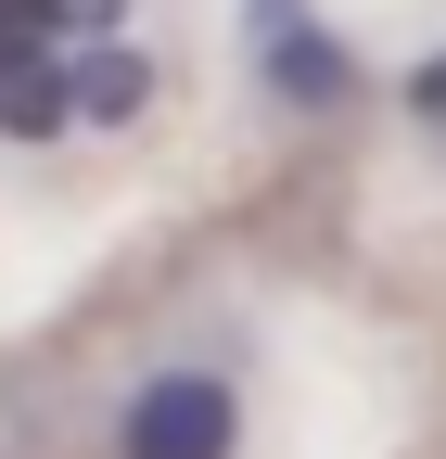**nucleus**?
<instances>
[{"mask_svg": "<svg viewBox=\"0 0 446 459\" xmlns=\"http://www.w3.org/2000/svg\"><path fill=\"white\" fill-rule=\"evenodd\" d=\"M116 459H243V395H230V370H153V383H128Z\"/></svg>", "mask_w": 446, "mask_h": 459, "instance_id": "1", "label": "nucleus"}, {"mask_svg": "<svg viewBox=\"0 0 446 459\" xmlns=\"http://www.w3.org/2000/svg\"><path fill=\"white\" fill-rule=\"evenodd\" d=\"M128 26V0H0V90H26V77H51L64 51H90V39H116Z\"/></svg>", "mask_w": 446, "mask_h": 459, "instance_id": "3", "label": "nucleus"}, {"mask_svg": "<svg viewBox=\"0 0 446 459\" xmlns=\"http://www.w3.org/2000/svg\"><path fill=\"white\" fill-rule=\"evenodd\" d=\"M408 115H421V128H446V51H421V65H408Z\"/></svg>", "mask_w": 446, "mask_h": 459, "instance_id": "5", "label": "nucleus"}, {"mask_svg": "<svg viewBox=\"0 0 446 459\" xmlns=\"http://www.w3.org/2000/svg\"><path fill=\"white\" fill-rule=\"evenodd\" d=\"M64 90H77V128L90 141H116V128H141V115L166 102V65L116 26V39H90V51H64Z\"/></svg>", "mask_w": 446, "mask_h": 459, "instance_id": "2", "label": "nucleus"}, {"mask_svg": "<svg viewBox=\"0 0 446 459\" xmlns=\"http://www.w3.org/2000/svg\"><path fill=\"white\" fill-rule=\"evenodd\" d=\"M255 51H268V77H281V102H345L357 90L345 39H331L306 0H255Z\"/></svg>", "mask_w": 446, "mask_h": 459, "instance_id": "4", "label": "nucleus"}]
</instances>
